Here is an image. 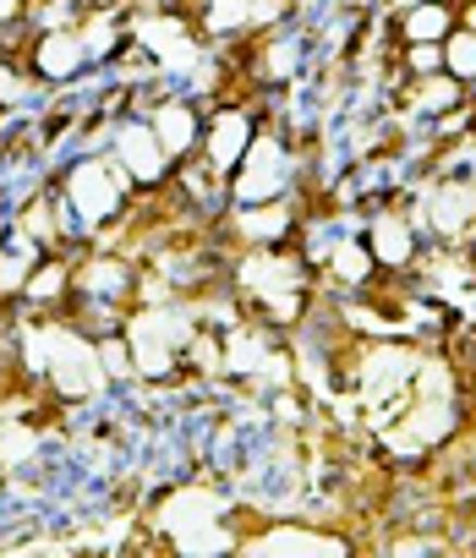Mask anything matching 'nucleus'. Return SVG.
<instances>
[{"instance_id": "11", "label": "nucleus", "mask_w": 476, "mask_h": 558, "mask_svg": "<svg viewBox=\"0 0 476 558\" xmlns=\"http://www.w3.org/2000/svg\"><path fill=\"white\" fill-rule=\"evenodd\" d=\"M45 252L28 241V235H7L0 241V302H17L23 296V286H28V274H34V263H39Z\"/></svg>"}, {"instance_id": "9", "label": "nucleus", "mask_w": 476, "mask_h": 558, "mask_svg": "<svg viewBox=\"0 0 476 558\" xmlns=\"http://www.w3.org/2000/svg\"><path fill=\"white\" fill-rule=\"evenodd\" d=\"M405 105L422 116V121H443V116H460L471 105V88L449 72H432V77H405Z\"/></svg>"}, {"instance_id": "7", "label": "nucleus", "mask_w": 476, "mask_h": 558, "mask_svg": "<svg viewBox=\"0 0 476 558\" xmlns=\"http://www.w3.org/2000/svg\"><path fill=\"white\" fill-rule=\"evenodd\" d=\"M235 547H253V553H345L351 536L329 531V525H302L296 514H274V525L264 531H242Z\"/></svg>"}, {"instance_id": "12", "label": "nucleus", "mask_w": 476, "mask_h": 558, "mask_svg": "<svg viewBox=\"0 0 476 558\" xmlns=\"http://www.w3.org/2000/svg\"><path fill=\"white\" fill-rule=\"evenodd\" d=\"M443 72H449V77H460V83L476 94V34H471V28H460V23L443 34Z\"/></svg>"}, {"instance_id": "1", "label": "nucleus", "mask_w": 476, "mask_h": 558, "mask_svg": "<svg viewBox=\"0 0 476 558\" xmlns=\"http://www.w3.org/2000/svg\"><path fill=\"white\" fill-rule=\"evenodd\" d=\"M56 192L66 197V208L77 214L88 246L126 230L132 225V208H137V186L126 181V170L115 165V154L99 143V148H83L72 154V165L56 175Z\"/></svg>"}, {"instance_id": "5", "label": "nucleus", "mask_w": 476, "mask_h": 558, "mask_svg": "<svg viewBox=\"0 0 476 558\" xmlns=\"http://www.w3.org/2000/svg\"><path fill=\"white\" fill-rule=\"evenodd\" d=\"M23 66L39 77V88H72L94 61H88V45H83L77 23H61V28H34V39L23 50Z\"/></svg>"}, {"instance_id": "15", "label": "nucleus", "mask_w": 476, "mask_h": 558, "mask_svg": "<svg viewBox=\"0 0 476 558\" xmlns=\"http://www.w3.org/2000/svg\"><path fill=\"white\" fill-rule=\"evenodd\" d=\"M34 23V0H0V28H23Z\"/></svg>"}, {"instance_id": "19", "label": "nucleus", "mask_w": 476, "mask_h": 558, "mask_svg": "<svg viewBox=\"0 0 476 558\" xmlns=\"http://www.w3.org/2000/svg\"><path fill=\"white\" fill-rule=\"evenodd\" d=\"M192 7H197V0H192ZM186 17H192V12H186Z\"/></svg>"}, {"instance_id": "16", "label": "nucleus", "mask_w": 476, "mask_h": 558, "mask_svg": "<svg viewBox=\"0 0 476 558\" xmlns=\"http://www.w3.org/2000/svg\"><path fill=\"white\" fill-rule=\"evenodd\" d=\"M454 23L476 34V0H454Z\"/></svg>"}, {"instance_id": "14", "label": "nucleus", "mask_w": 476, "mask_h": 558, "mask_svg": "<svg viewBox=\"0 0 476 558\" xmlns=\"http://www.w3.org/2000/svg\"><path fill=\"white\" fill-rule=\"evenodd\" d=\"M443 72V45H400V77H432Z\"/></svg>"}, {"instance_id": "4", "label": "nucleus", "mask_w": 476, "mask_h": 558, "mask_svg": "<svg viewBox=\"0 0 476 558\" xmlns=\"http://www.w3.org/2000/svg\"><path fill=\"white\" fill-rule=\"evenodd\" d=\"M362 241H367V252H373V263H378L383 279H411V268H416L422 252H427V241H422L411 208H394V203H378V208L367 214Z\"/></svg>"}, {"instance_id": "2", "label": "nucleus", "mask_w": 476, "mask_h": 558, "mask_svg": "<svg viewBox=\"0 0 476 558\" xmlns=\"http://www.w3.org/2000/svg\"><path fill=\"white\" fill-rule=\"evenodd\" d=\"M105 148L115 154V165L126 170V181L137 186V197L164 192V186H170V175H175V165H170V154L159 148V137H154V126H148V116H143V110H126V116L110 126Z\"/></svg>"}, {"instance_id": "10", "label": "nucleus", "mask_w": 476, "mask_h": 558, "mask_svg": "<svg viewBox=\"0 0 476 558\" xmlns=\"http://www.w3.org/2000/svg\"><path fill=\"white\" fill-rule=\"evenodd\" d=\"M449 28H454V0H416V7L394 12L400 45H443Z\"/></svg>"}, {"instance_id": "3", "label": "nucleus", "mask_w": 476, "mask_h": 558, "mask_svg": "<svg viewBox=\"0 0 476 558\" xmlns=\"http://www.w3.org/2000/svg\"><path fill=\"white\" fill-rule=\"evenodd\" d=\"M258 137V105L253 99H219L203 116V137H197V159L224 181L235 165H242L247 143Z\"/></svg>"}, {"instance_id": "17", "label": "nucleus", "mask_w": 476, "mask_h": 558, "mask_svg": "<svg viewBox=\"0 0 476 558\" xmlns=\"http://www.w3.org/2000/svg\"><path fill=\"white\" fill-rule=\"evenodd\" d=\"M383 7H389V12H405V7H416V0H383Z\"/></svg>"}, {"instance_id": "8", "label": "nucleus", "mask_w": 476, "mask_h": 558, "mask_svg": "<svg viewBox=\"0 0 476 558\" xmlns=\"http://www.w3.org/2000/svg\"><path fill=\"white\" fill-rule=\"evenodd\" d=\"M66 302H72V252H45L28 274L17 307L28 318H56V313H66Z\"/></svg>"}, {"instance_id": "13", "label": "nucleus", "mask_w": 476, "mask_h": 558, "mask_svg": "<svg viewBox=\"0 0 476 558\" xmlns=\"http://www.w3.org/2000/svg\"><path fill=\"white\" fill-rule=\"evenodd\" d=\"M94 345H99V367H105L110 389L137 384V373H132V345H126V335H121V329H115V335H99Z\"/></svg>"}, {"instance_id": "18", "label": "nucleus", "mask_w": 476, "mask_h": 558, "mask_svg": "<svg viewBox=\"0 0 476 558\" xmlns=\"http://www.w3.org/2000/svg\"><path fill=\"white\" fill-rule=\"evenodd\" d=\"M7 61H12V56H7V50H0V66H7Z\"/></svg>"}, {"instance_id": "6", "label": "nucleus", "mask_w": 476, "mask_h": 558, "mask_svg": "<svg viewBox=\"0 0 476 558\" xmlns=\"http://www.w3.org/2000/svg\"><path fill=\"white\" fill-rule=\"evenodd\" d=\"M143 116H148V126H154L159 148L170 154V165H181V159H192V154H197L203 116H208V105H197V94H175V88H164Z\"/></svg>"}]
</instances>
